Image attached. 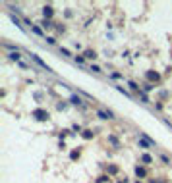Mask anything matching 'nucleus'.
<instances>
[{
    "instance_id": "1",
    "label": "nucleus",
    "mask_w": 172,
    "mask_h": 183,
    "mask_svg": "<svg viewBox=\"0 0 172 183\" xmlns=\"http://www.w3.org/2000/svg\"><path fill=\"white\" fill-rule=\"evenodd\" d=\"M137 143H139L141 148H153V146H155V141H151L145 133H139V135H137Z\"/></svg>"
},
{
    "instance_id": "2",
    "label": "nucleus",
    "mask_w": 172,
    "mask_h": 183,
    "mask_svg": "<svg viewBox=\"0 0 172 183\" xmlns=\"http://www.w3.org/2000/svg\"><path fill=\"white\" fill-rule=\"evenodd\" d=\"M31 60H33L35 64H39V66L43 68V70L47 71V73H52V70H50V68H48L47 64H44V62H43V60H41V58H39V56H37V54H31Z\"/></svg>"
},
{
    "instance_id": "3",
    "label": "nucleus",
    "mask_w": 172,
    "mask_h": 183,
    "mask_svg": "<svg viewBox=\"0 0 172 183\" xmlns=\"http://www.w3.org/2000/svg\"><path fill=\"white\" fill-rule=\"evenodd\" d=\"M33 116L37 118V120H41V121H44V120H48V112H44V110H33Z\"/></svg>"
},
{
    "instance_id": "4",
    "label": "nucleus",
    "mask_w": 172,
    "mask_h": 183,
    "mask_svg": "<svg viewBox=\"0 0 172 183\" xmlns=\"http://www.w3.org/2000/svg\"><path fill=\"white\" fill-rule=\"evenodd\" d=\"M97 116H99L101 120H112V112H106L105 108H99V110H97Z\"/></svg>"
},
{
    "instance_id": "5",
    "label": "nucleus",
    "mask_w": 172,
    "mask_h": 183,
    "mask_svg": "<svg viewBox=\"0 0 172 183\" xmlns=\"http://www.w3.org/2000/svg\"><path fill=\"white\" fill-rule=\"evenodd\" d=\"M52 12H54V10H52V6H44L43 8V15H44V18H50Z\"/></svg>"
},
{
    "instance_id": "6",
    "label": "nucleus",
    "mask_w": 172,
    "mask_h": 183,
    "mask_svg": "<svg viewBox=\"0 0 172 183\" xmlns=\"http://www.w3.org/2000/svg\"><path fill=\"white\" fill-rule=\"evenodd\" d=\"M147 77H149V79H155V81L161 79V75H159V73H155V71H149V73H147Z\"/></svg>"
},
{
    "instance_id": "7",
    "label": "nucleus",
    "mask_w": 172,
    "mask_h": 183,
    "mask_svg": "<svg viewBox=\"0 0 172 183\" xmlns=\"http://www.w3.org/2000/svg\"><path fill=\"white\" fill-rule=\"evenodd\" d=\"M141 160L145 162V164H151V162H153V158H151L149 154H143V156H141Z\"/></svg>"
},
{
    "instance_id": "8",
    "label": "nucleus",
    "mask_w": 172,
    "mask_h": 183,
    "mask_svg": "<svg viewBox=\"0 0 172 183\" xmlns=\"http://www.w3.org/2000/svg\"><path fill=\"white\" fill-rule=\"evenodd\" d=\"M136 173H137L139 177H145V170H143V168H139V166L136 168Z\"/></svg>"
},
{
    "instance_id": "9",
    "label": "nucleus",
    "mask_w": 172,
    "mask_h": 183,
    "mask_svg": "<svg viewBox=\"0 0 172 183\" xmlns=\"http://www.w3.org/2000/svg\"><path fill=\"white\" fill-rule=\"evenodd\" d=\"M31 29H33V31H35V33L39 35V37H44V35H43V31H41V27H37V25H31Z\"/></svg>"
},
{
    "instance_id": "10",
    "label": "nucleus",
    "mask_w": 172,
    "mask_h": 183,
    "mask_svg": "<svg viewBox=\"0 0 172 183\" xmlns=\"http://www.w3.org/2000/svg\"><path fill=\"white\" fill-rule=\"evenodd\" d=\"M72 104H81V98L76 96V95H72Z\"/></svg>"
},
{
    "instance_id": "11",
    "label": "nucleus",
    "mask_w": 172,
    "mask_h": 183,
    "mask_svg": "<svg viewBox=\"0 0 172 183\" xmlns=\"http://www.w3.org/2000/svg\"><path fill=\"white\" fill-rule=\"evenodd\" d=\"M8 56H10L12 60H19V52H10Z\"/></svg>"
},
{
    "instance_id": "12",
    "label": "nucleus",
    "mask_w": 172,
    "mask_h": 183,
    "mask_svg": "<svg viewBox=\"0 0 172 183\" xmlns=\"http://www.w3.org/2000/svg\"><path fill=\"white\" fill-rule=\"evenodd\" d=\"M41 25H43V27H44V29H48V27H52V23H50V21H48V19H44V21H43V23H41Z\"/></svg>"
},
{
    "instance_id": "13",
    "label": "nucleus",
    "mask_w": 172,
    "mask_h": 183,
    "mask_svg": "<svg viewBox=\"0 0 172 183\" xmlns=\"http://www.w3.org/2000/svg\"><path fill=\"white\" fill-rule=\"evenodd\" d=\"M85 56H87V58H97V54L93 50H87V52H85Z\"/></svg>"
},
{
    "instance_id": "14",
    "label": "nucleus",
    "mask_w": 172,
    "mask_h": 183,
    "mask_svg": "<svg viewBox=\"0 0 172 183\" xmlns=\"http://www.w3.org/2000/svg\"><path fill=\"white\" fill-rule=\"evenodd\" d=\"M161 160L165 162V164H170V160H168V156H165V154H161Z\"/></svg>"
},
{
    "instance_id": "15",
    "label": "nucleus",
    "mask_w": 172,
    "mask_h": 183,
    "mask_svg": "<svg viewBox=\"0 0 172 183\" xmlns=\"http://www.w3.org/2000/svg\"><path fill=\"white\" fill-rule=\"evenodd\" d=\"M130 87H132V89H133V91H139V87H137V85H136V83H133V81H130Z\"/></svg>"
},
{
    "instance_id": "16",
    "label": "nucleus",
    "mask_w": 172,
    "mask_h": 183,
    "mask_svg": "<svg viewBox=\"0 0 172 183\" xmlns=\"http://www.w3.org/2000/svg\"><path fill=\"white\" fill-rule=\"evenodd\" d=\"M91 135H93L91 131H83V137H85V139H91Z\"/></svg>"
},
{
    "instance_id": "17",
    "label": "nucleus",
    "mask_w": 172,
    "mask_h": 183,
    "mask_svg": "<svg viewBox=\"0 0 172 183\" xmlns=\"http://www.w3.org/2000/svg\"><path fill=\"white\" fill-rule=\"evenodd\" d=\"M110 143H112L114 146H118V139H116V137H110Z\"/></svg>"
},
{
    "instance_id": "18",
    "label": "nucleus",
    "mask_w": 172,
    "mask_h": 183,
    "mask_svg": "<svg viewBox=\"0 0 172 183\" xmlns=\"http://www.w3.org/2000/svg\"><path fill=\"white\" fill-rule=\"evenodd\" d=\"M91 71H95V73H101V68H97V66H91Z\"/></svg>"
},
{
    "instance_id": "19",
    "label": "nucleus",
    "mask_w": 172,
    "mask_h": 183,
    "mask_svg": "<svg viewBox=\"0 0 172 183\" xmlns=\"http://www.w3.org/2000/svg\"><path fill=\"white\" fill-rule=\"evenodd\" d=\"M76 62L77 64H83V56H76Z\"/></svg>"
}]
</instances>
